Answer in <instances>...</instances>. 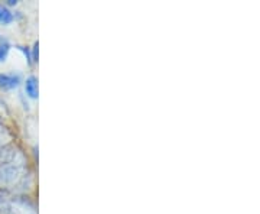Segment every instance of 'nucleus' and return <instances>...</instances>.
Segmentation results:
<instances>
[{
	"mask_svg": "<svg viewBox=\"0 0 260 214\" xmlns=\"http://www.w3.org/2000/svg\"><path fill=\"white\" fill-rule=\"evenodd\" d=\"M20 83V75L19 74H0V88L12 90L18 87Z\"/></svg>",
	"mask_w": 260,
	"mask_h": 214,
	"instance_id": "obj_1",
	"label": "nucleus"
},
{
	"mask_svg": "<svg viewBox=\"0 0 260 214\" xmlns=\"http://www.w3.org/2000/svg\"><path fill=\"white\" fill-rule=\"evenodd\" d=\"M25 91L28 94L30 99H37L38 97V80L30 75L26 78V83H25Z\"/></svg>",
	"mask_w": 260,
	"mask_h": 214,
	"instance_id": "obj_2",
	"label": "nucleus"
},
{
	"mask_svg": "<svg viewBox=\"0 0 260 214\" xmlns=\"http://www.w3.org/2000/svg\"><path fill=\"white\" fill-rule=\"evenodd\" d=\"M13 19H15L13 13H12L6 6L0 5V23H3V25H9Z\"/></svg>",
	"mask_w": 260,
	"mask_h": 214,
	"instance_id": "obj_3",
	"label": "nucleus"
},
{
	"mask_svg": "<svg viewBox=\"0 0 260 214\" xmlns=\"http://www.w3.org/2000/svg\"><path fill=\"white\" fill-rule=\"evenodd\" d=\"M10 51V44L8 41H0V61H5L8 58V54Z\"/></svg>",
	"mask_w": 260,
	"mask_h": 214,
	"instance_id": "obj_4",
	"label": "nucleus"
},
{
	"mask_svg": "<svg viewBox=\"0 0 260 214\" xmlns=\"http://www.w3.org/2000/svg\"><path fill=\"white\" fill-rule=\"evenodd\" d=\"M19 49H20V51H23L25 56H28L26 59H28V63L30 64V63H32V55H30V52H29L28 47H19Z\"/></svg>",
	"mask_w": 260,
	"mask_h": 214,
	"instance_id": "obj_5",
	"label": "nucleus"
},
{
	"mask_svg": "<svg viewBox=\"0 0 260 214\" xmlns=\"http://www.w3.org/2000/svg\"><path fill=\"white\" fill-rule=\"evenodd\" d=\"M32 61H38V42H35V45H34V51H32Z\"/></svg>",
	"mask_w": 260,
	"mask_h": 214,
	"instance_id": "obj_6",
	"label": "nucleus"
},
{
	"mask_svg": "<svg viewBox=\"0 0 260 214\" xmlns=\"http://www.w3.org/2000/svg\"><path fill=\"white\" fill-rule=\"evenodd\" d=\"M16 3H18L16 0H8V5H9V6H15Z\"/></svg>",
	"mask_w": 260,
	"mask_h": 214,
	"instance_id": "obj_7",
	"label": "nucleus"
},
{
	"mask_svg": "<svg viewBox=\"0 0 260 214\" xmlns=\"http://www.w3.org/2000/svg\"><path fill=\"white\" fill-rule=\"evenodd\" d=\"M0 41H2V38H0Z\"/></svg>",
	"mask_w": 260,
	"mask_h": 214,
	"instance_id": "obj_8",
	"label": "nucleus"
}]
</instances>
